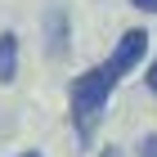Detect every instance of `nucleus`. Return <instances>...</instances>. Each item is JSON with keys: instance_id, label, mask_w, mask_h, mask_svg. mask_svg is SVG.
Here are the masks:
<instances>
[{"instance_id": "1", "label": "nucleus", "mask_w": 157, "mask_h": 157, "mask_svg": "<svg viewBox=\"0 0 157 157\" xmlns=\"http://www.w3.org/2000/svg\"><path fill=\"white\" fill-rule=\"evenodd\" d=\"M121 76L126 72H117L112 63H103V67H90V72H81L72 81V121H76V135H81V139L94 135L99 117L108 108V94H112V85H117Z\"/></svg>"}, {"instance_id": "2", "label": "nucleus", "mask_w": 157, "mask_h": 157, "mask_svg": "<svg viewBox=\"0 0 157 157\" xmlns=\"http://www.w3.org/2000/svg\"><path fill=\"white\" fill-rule=\"evenodd\" d=\"M144 54H148V32H139V27H135V32H126V36L117 40V49L108 54V63H112V67H121V72H130Z\"/></svg>"}, {"instance_id": "3", "label": "nucleus", "mask_w": 157, "mask_h": 157, "mask_svg": "<svg viewBox=\"0 0 157 157\" xmlns=\"http://www.w3.org/2000/svg\"><path fill=\"white\" fill-rule=\"evenodd\" d=\"M45 54L49 59L67 54V9H63V5H54V9L45 13Z\"/></svg>"}, {"instance_id": "4", "label": "nucleus", "mask_w": 157, "mask_h": 157, "mask_svg": "<svg viewBox=\"0 0 157 157\" xmlns=\"http://www.w3.org/2000/svg\"><path fill=\"white\" fill-rule=\"evenodd\" d=\"M18 76V36L0 32V85H9Z\"/></svg>"}, {"instance_id": "5", "label": "nucleus", "mask_w": 157, "mask_h": 157, "mask_svg": "<svg viewBox=\"0 0 157 157\" xmlns=\"http://www.w3.org/2000/svg\"><path fill=\"white\" fill-rule=\"evenodd\" d=\"M139 157H157V135H148L144 144H139Z\"/></svg>"}, {"instance_id": "6", "label": "nucleus", "mask_w": 157, "mask_h": 157, "mask_svg": "<svg viewBox=\"0 0 157 157\" xmlns=\"http://www.w3.org/2000/svg\"><path fill=\"white\" fill-rule=\"evenodd\" d=\"M135 9H144V13H157V0H135Z\"/></svg>"}, {"instance_id": "7", "label": "nucleus", "mask_w": 157, "mask_h": 157, "mask_svg": "<svg viewBox=\"0 0 157 157\" xmlns=\"http://www.w3.org/2000/svg\"><path fill=\"white\" fill-rule=\"evenodd\" d=\"M144 81H148V90H157V63L148 67V76H144Z\"/></svg>"}, {"instance_id": "8", "label": "nucleus", "mask_w": 157, "mask_h": 157, "mask_svg": "<svg viewBox=\"0 0 157 157\" xmlns=\"http://www.w3.org/2000/svg\"><path fill=\"white\" fill-rule=\"evenodd\" d=\"M99 157H121V153H117V148H103V153H99Z\"/></svg>"}, {"instance_id": "9", "label": "nucleus", "mask_w": 157, "mask_h": 157, "mask_svg": "<svg viewBox=\"0 0 157 157\" xmlns=\"http://www.w3.org/2000/svg\"><path fill=\"white\" fill-rule=\"evenodd\" d=\"M23 157H40V153H23Z\"/></svg>"}]
</instances>
